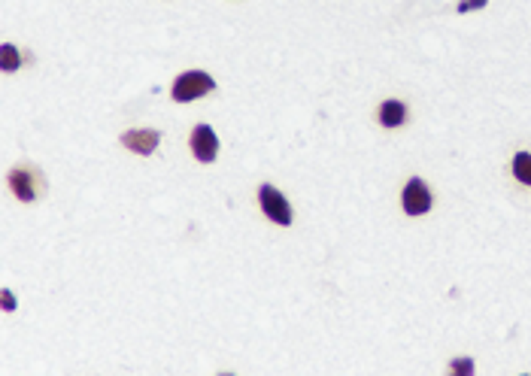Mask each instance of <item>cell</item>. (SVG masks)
Segmentation results:
<instances>
[{"label": "cell", "mask_w": 531, "mask_h": 376, "mask_svg": "<svg viewBox=\"0 0 531 376\" xmlns=\"http://www.w3.org/2000/svg\"><path fill=\"white\" fill-rule=\"evenodd\" d=\"M404 118H407V106L401 104V100H386V104L380 106V122L386 127L404 125Z\"/></svg>", "instance_id": "obj_6"}, {"label": "cell", "mask_w": 531, "mask_h": 376, "mask_svg": "<svg viewBox=\"0 0 531 376\" xmlns=\"http://www.w3.org/2000/svg\"><path fill=\"white\" fill-rule=\"evenodd\" d=\"M9 186H13V191L25 200V204H31V200L36 197V191L31 186V173H27V170H13V173H9Z\"/></svg>", "instance_id": "obj_7"}, {"label": "cell", "mask_w": 531, "mask_h": 376, "mask_svg": "<svg viewBox=\"0 0 531 376\" xmlns=\"http://www.w3.org/2000/svg\"><path fill=\"white\" fill-rule=\"evenodd\" d=\"M450 373H453V376H471V373H474V361H471V358L453 361V364H450Z\"/></svg>", "instance_id": "obj_10"}, {"label": "cell", "mask_w": 531, "mask_h": 376, "mask_svg": "<svg viewBox=\"0 0 531 376\" xmlns=\"http://www.w3.org/2000/svg\"><path fill=\"white\" fill-rule=\"evenodd\" d=\"M213 88H216V82L209 73L191 70V73H182V76L173 82V100H177V104H188V100H198V97L209 95Z\"/></svg>", "instance_id": "obj_1"}, {"label": "cell", "mask_w": 531, "mask_h": 376, "mask_svg": "<svg viewBox=\"0 0 531 376\" xmlns=\"http://www.w3.org/2000/svg\"><path fill=\"white\" fill-rule=\"evenodd\" d=\"M158 140L161 134L152 131V127H146V131H127L122 134V146L125 149H131L137 155H152L155 149H158Z\"/></svg>", "instance_id": "obj_5"}, {"label": "cell", "mask_w": 531, "mask_h": 376, "mask_svg": "<svg viewBox=\"0 0 531 376\" xmlns=\"http://www.w3.org/2000/svg\"><path fill=\"white\" fill-rule=\"evenodd\" d=\"M18 64H22V58H18V49H15L13 43H4V49H0V67L9 73V70H18Z\"/></svg>", "instance_id": "obj_9"}, {"label": "cell", "mask_w": 531, "mask_h": 376, "mask_svg": "<svg viewBox=\"0 0 531 376\" xmlns=\"http://www.w3.org/2000/svg\"><path fill=\"white\" fill-rule=\"evenodd\" d=\"M513 173L519 182H525V186H531V152H519L513 158Z\"/></svg>", "instance_id": "obj_8"}, {"label": "cell", "mask_w": 531, "mask_h": 376, "mask_svg": "<svg viewBox=\"0 0 531 376\" xmlns=\"http://www.w3.org/2000/svg\"><path fill=\"white\" fill-rule=\"evenodd\" d=\"M191 152H195L198 161H216V152H219V140H216V131L209 125H198L191 131Z\"/></svg>", "instance_id": "obj_3"}, {"label": "cell", "mask_w": 531, "mask_h": 376, "mask_svg": "<svg viewBox=\"0 0 531 376\" xmlns=\"http://www.w3.org/2000/svg\"><path fill=\"white\" fill-rule=\"evenodd\" d=\"M404 209L410 216H422L432 209V191L422 179H410L404 186Z\"/></svg>", "instance_id": "obj_4"}, {"label": "cell", "mask_w": 531, "mask_h": 376, "mask_svg": "<svg viewBox=\"0 0 531 376\" xmlns=\"http://www.w3.org/2000/svg\"><path fill=\"white\" fill-rule=\"evenodd\" d=\"M4 309H15V298L9 288H4Z\"/></svg>", "instance_id": "obj_12"}, {"label": "cell", "mask_w": 531, "mask_h": 376, "mask_svg": "<svg viewBox=\"0 0 531 376\" xmlns=\"http://www.w3.org/2000/svg\"><path fill=\"white\" fill-rule=\"evenodd\" d=\"M489 0H462L459 4V13H471V9H483Z\"/></svg>", "instance_id": "obj_11"}, {"label": "cell", "mask_w": 531, "mask_h": 376, "mask_svg": "<svg viewBox=\"0 0 531 376\" xmlns=\"http://www.w3.org/2000/svg\"><path fill=\"white\" fill-rule=\"evenodd\" d=\"M258 200H261V209H264V216L270 218V222H277V225H291V218H295V213H291V207H289V200L280 195L273 186H261L258 188Z\"/></svg>", "instance_id": "obj_2"}]
</instances>
